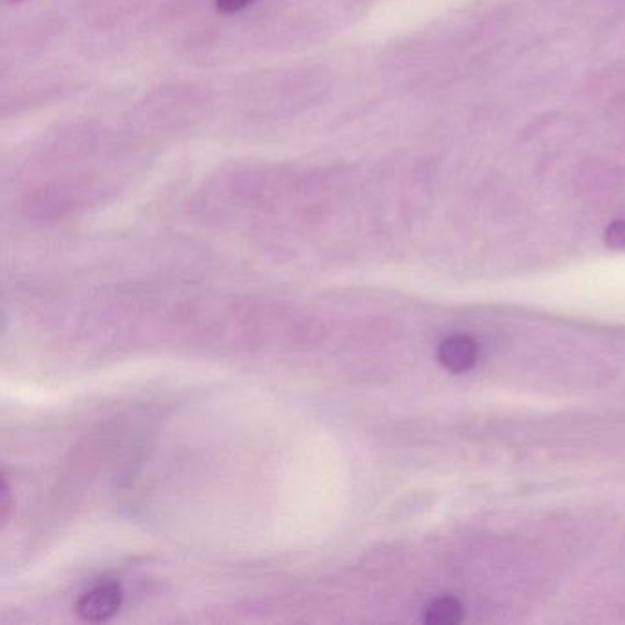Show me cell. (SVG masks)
<instances>
[{
	"label": "cell",
	"instance_id": "cell-1",
	"mask_svg": "<svg viewBox=\"0 0 625 625\" xmlns=\"http://www.w3.org/2000/svg\"><path fill=\"white\" fill-rule=\"evenodd\" d=\"M123 604V588L114 582L95 585L79 598L75 611L87 622H105L117 615Z\"/></svg>",
	"mask_w": 625,
	"mask_h": 625
},
{
	"label": "cell",
	"instance_id": "cell-2",
	"mask_svg": "<svg viewBox=\"0 0 625 625\" xmlns=\"http://www.w3.org/2000/svg\"><path fill=\"white\" fill-rule=\"evenodd\" d=\"M438 362L450 373H466L477 362V345L468 336H452L438 345Z\"/></svg>",
	"mask_w": 625,
	"mask_h": 625
},
{
	"label": "cell",
	"instance_id": "cell-3",
	"mask_svg": "<svg viewBox=\"0 0 625 625\" xmlns=\"http://www.w3.org/2000/svg\"><path fill=\"white\" fill-rule=\"evenodd\" d=\"M463 618V605L453 596H442L427 605L424 622L433 625L457 624Z\"/></svg>",
	"mask_w": 625,
	"mask_h": 625
},
{
	"label": "cell",
	"instance_id": "cell-4",
	"mask_svg": "<svg viewBox=\"0 0 625 625\" xmlns=\"http://www.w3.org/2000/svg\"><path fill=\"white\" fill-rule=\"evenodd\" d=\"M605 244L613 250H625V221H615L605 230Z\"/></svg>",
	"mask_w": 625,
	"mask_h": 625
},
{
	"label": "cell",
	"instance_id": "cell-5",
	"mask_svg": "<svg viewBox=\"0 0 625 625\" xmlns=\"http://www.w3.org/2000/svg\"><path fill=\"white\" fill-rule=\"evenodd\" d=\"M253 0H216V8L222 13H236V11L244 10L248 4H252Z\"/></svg>",
	"mask_w": 625,
	"mask_h": 625
},
{
	"label": "cell",
	"instance_id": "cell-6",
	"mask_svg": "<svg viewBox=\"0 0 625 625\" xmlns=\"http://www.w3.org/2000/svg\"><path fill=\"white\" fill-rule=\"evenodd\" d=\"M6 2H21V0H6Z\"/></svg>",
	"mask_w": 625,
	"mask_h": 625
}]
</instances>
